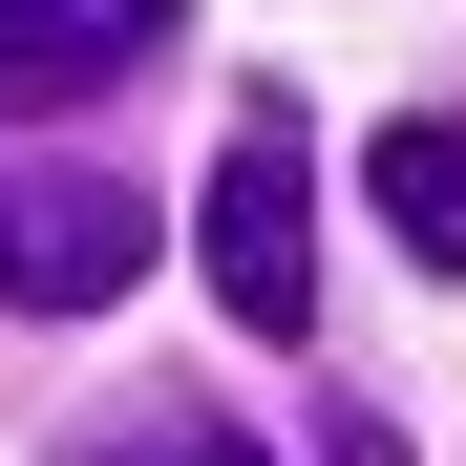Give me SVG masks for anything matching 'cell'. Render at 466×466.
<instances>
[{
  "mask_svg": "<svg viewBox=\"0 0 466 466\" xmlns=\"http://www.w3.org/2000/svg\"><path fill=\"white\" fill-rule=\"evenodd\" d=\"M212 297L233 339H319V127L297 106H233L212 148Z\"/></svg>",
  "mask_w": 466,
  "mask_h": 466,
  "instance_id": "cell-1",
  "label": "cell"
},
{
  "mask_svg": "<svg viewBox=\"0 0 466 466\" xmlns=\"http://www.w3.org/2000/svg\"><path fill=\"white\" fill-rule=\"evenodd\" d=\"M170 43H191V0H0V127L106 106V86H148Z\"/></svg>",
  "mask_w": 466,
  "mask_h": 466,
  "instance_id": "cell-3",
  "label": "cell"
},
{
  "mask_svg": "<svg viewBox=\"0 0 466 466\" xmlns=\"http://www.w3.org/2000/svg\"><path fill=\"white\" fill-rule=\"evenodd\" d=\"M148 276V191L127 170H0V297L22 319H106Z\"/></svg>",
  "mask_w": 466,
  "mask_h": 466,
  "instance_id": "cell-2",
  "label": "cell"
},
{
  "mask_svg": "<svg viewBox=\"0 0 466 466\" xmlns=\"http://www.w3.org/2000/svg\"><path fill=\"white\" fill-rule=\"evenodd\" d=\"M360 191H381V233H403L424 276H466V127H445V106L381 127V148H360Z\"/></svg>",
  "mask_w": 466,
  "mask_h": 466,
  "instance_id": "cell-4",
  "label": "cell"
}]
</instances>
